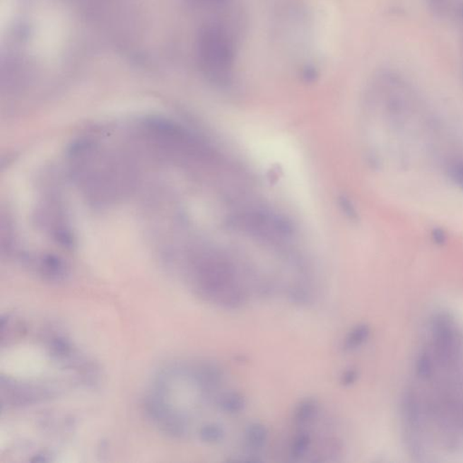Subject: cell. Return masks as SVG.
<instances>
[{
	"mask_svg": "<svg viewBox=\"0 0 463 463\" xmlns=\"http://www.w3.org/2000/svg\"><path fill=\"white\" fill-rule=\"evenodd\" d=\"M269 433L266 427L261 423H252L245 430V443L252 451H260L268 441Z\"/></svg>",
	"mask_w": 463,
	"mask_h": 463,
	"instance_id": "cell-4",
	"label": "cell"
},
{
	"mask_svg": "<svg viewBox=\"0 0 463 463\" xmlns=\"http://www.w3.org/2000/svg\"><path fill=\"white\" fill-rule=\"evenodd\" d=\"M430 238L437 245H445L448 240V235L442 228H433L430 231Z\"/></svg>",
	"mask_w": 463,
	"mask_h": 463,
	"instance_id": "cell-11",
	"label": "cell"
},
{
	"mask_svg": "<svg viewBox=\"0 0 463 463\" xmlns=\"http://www.w3.org/2000/svg\"><path fill=\"white\" fill-rule=\"evenodd\" d=\"M339 205L341 207V211L344 215L351 221H357L358 219V213L354 204L351 201V199L345 196L339 197Z\"/></svg>",
	"mask_w": 463,
	"mask_h": 463,
	"instance_id": "cell-10",
	"label": "cell"
},
{
	"mask_svg": "<svg viewBox=\"0 0 463 463\" xmlns=\"http://www.w3.org/2000/svg\"><path fill=\"white\" fill-rule=\"evenodd\" d=\"M319 409L318 401L314 398H306L300 401L294 409L293 417L294 423L299 427L309 426L317 418Z\"/></svg>",
	"mask_w": 463,
	"mask_h": 463,
	"instance_id": "cell-2",
	"label": "cell"
},
{
	"mask_svg": "<svg viewBox=\"0 0 463 463\" xmlns=\"http://www.w3.org/2000/svg\"><path fill=\"white\" fill-rule=\"evenodd\" d=\"M358 377V372L357 369L351 368L346 370L341 375V383L344 387H349L356 383Z\"/></svg>",
	"mask_w": 463,
	"mask_h": 463,
	"instance_id": "cell-12",
	"label": "cell"
},
{
	"mask_svg": "<svg viewBox=\"0 0 463 463\" xmlns=\"http://www.w3.org/2000/svg\"><path fill=\"white\" fill-rule=\"evenodd\" d=\"M216 404L222 412L235 414L245 409V399L239 392L228 391L216 397Z\"/></svg>",
	"mask_w": 463,
	"mask_h": 463,
	"instance_id": "cell-3",
	"label": "cell"
},
{
	"mask_svg": "<svg viewBox=\"0 0 463 463\" xmlns=\"http://www.w3.org/2000/svg\"><path fill=\"white\" fill-rule=\"evenodd\" d=\"M312 445V435L307 430H300L291 440L289 453L293 459H300L307 455Z\"/></svg>",
	"mask_w": 463,
	"mask_h": 463,
	"instance_id": "cell-6",
	"label": "cell"
},
{
	"mask_svg": "<svg viewBox=\"0 0 463 463\" xmlns=\"http://www.w3.org/2000/svg\"><path fill=\"white\" fill-rule=\"evenodd\" d=\"M200 441L209 445H216L225 438V430L218 423L204 424L199 430Z\"/></svg>",
	"mask_w": 463,
	"mask_h": 463,
	"instance_id": "cell-7",
	"label": "cell"
},
{
	"mask_svg": "<svg viewBox=\"0 0 463 463\" xmlns=\"http://www.w3.org/2000/svg\"><path fill=\"white\" fill-rule=\"evenodd\" d=\"M430 11L437 16H446L455 11L456 0H427Z\"/></svg>",
	"mask_w": 463,
	"mask_h": 463,
	"instance_id": "cell-9",
	"label": "cell"
},
{
	"mask_svg": "<svg viewBox=\"0 0 463 463\" xmlns=\"http://www.w3.org/2000/svg\"><path fill=\"white\" fill-rule=\"evenodd\" d=\"M204 60L209 72L219 82H226L235 60V48L229 35L221 28L206 29L202 38Z\"/></svg>",
	"mask_w": 463,
	"mask_h": 463,
	"instance_id": "cell-1",
	"label": "cell"
},
{
	"mask_svg": "<svg viewBox=\"0 0 463 463\" xmlns=\"http://www.w3.org/2000/svg\"><path fill=\"white\" fill-rule=\"evenodd\" d=\"M369 334H370L369 327L365 324H359L346 335L343 342V349L346 352L356 351L368 341Z\"/></svg>",
	"mask_w": 463,
	"mask_h": 463,
	"instance_id": "cell-5",
	"label": "cell"
},
{
	"mask_svg": "<svg viewBox=\"0 0 463 463\" xmlns=\"http://www.w3.org/2000/svg\"><path fill=\"white\" fill-rule=\"evenodd\" d=\"M446 174L453 184L463 190V158H453L447 163Z\"/></svg>",
	"mask_w": 463,
	"mask_h": 463,
	"instance_id": "cell-8",
	"label": "cell"
}]
</instances>
